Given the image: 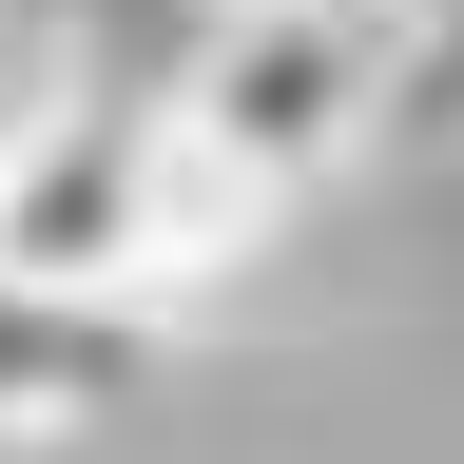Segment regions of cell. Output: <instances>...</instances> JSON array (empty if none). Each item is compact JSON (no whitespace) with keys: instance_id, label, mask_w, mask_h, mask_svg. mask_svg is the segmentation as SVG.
<instances>
[{"instance_id":"6da1fadb","label":"cell","mask_w":464,"mask_h":464,"mask_svg":"<svg viewBox=\"0 0 464 464\" xmlns=\"http://www.w3.org/2000/svg\"><path fill=\"white\" fill-rule=\"evenodd\" d=\"M155 97L194 116L213 155H252L271 194H329V174L368 155V116L406 97V39H387V20H348V0H213L194 58H174Z\"/></svg>"},{"instance_id":"7a4b0ae2","label":"cell","mask_w":464,"mask_h":464,"mask_svg":"<svg viewBox=\"0 0 464 464\" xmlns=\"http://www.w3.org/2000/svg\"><path fill=\"white\" fill-rule=\"evenodd\" d=\"M0 290L155 310V97H58L0 174Z\"/></svg>"},{"instance_id":"3957f363","label":"cell","mask_w":464,"mask_h":464,"mask_svg":"<svg viewBox=\"0 0 464 464\" xmlns=\"http://www.w3.org/2000/svg\"><path fill=\"white\" fill-rule=\"evenodd\" d=\"M155 310H58V290H0V445H58L136 387Z\"/></svg>"},{"instance_id":"277c9868","label":"cell","mask_w":464,"mask_h":464,"mask_svg":"<svg viewBox=\"0 0 464 464\" xmlns=\"http://www.w3.org/2000/svg\"><path fill=\"white\" fill-rule=\"evenodd\" d=\"M271 232H290V194H271L252 155H213L194 116L155 97V310H174V290H213V271H252Z\"/></svg>"},{"instance_id":"5b68a950","label":"cell","mask_w":464,"mask_h":464,"mask_svg":"<svg viewBox=\"0 0 464 464\" xmlns=\"http://www.w3.org/2000/svg\"><path fill=\"white\" fill-rule=\"evenodd\" d=\"M348 20H387L406 58H464V0H348Z\"/></svg>"},{"instance_id":"8992f818","label":"cell","mask_w":464,"mask_h":464,"mask_svg":"<svg viewBox=\"0 0 464 464\" xmlns=\"http://www.w3.org/2000/svg\"><path fill=\"white\" fill-rule=\"evenodd\" d=\"M39 116H58V78H39V58H0V174H20V136H39Z\"/></svg>"}]
</instances>
